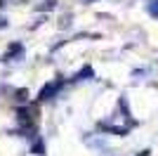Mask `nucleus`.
<instances>
[{"mask_svg": "<svg viewBox=\"0 0 158 156\" xmlns=\"http://www.w3.org/2000/svg\"><path fill=\"white\" fill-rule=\"evenodd\" d=\"M149 12L158 17V0H151V2H149Z\"/></svg>", "mask_w": 158, "mask_h": 156, "instance_id": "1", "label": "nucleus"}, {"mask_svg": "<svg viewBox=\"0 0 158 156\" xmlns=\"http://www.w3.org/2000/svg\"><path fill=\"white\" fill-rule=\"evenodd\" d=\"M87 2H92V0H87Z\"/></svg>", "mask_w": 158, "mask_h": 156, "instance_id": "2", "label": "nucleus"}]
</instances>
